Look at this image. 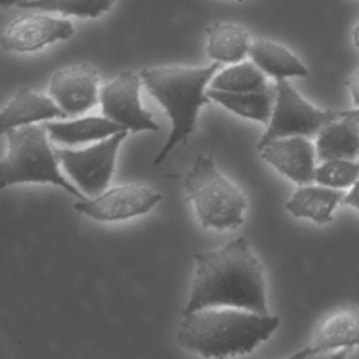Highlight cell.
Masks as SVG:
<instances>
[{
    "label": "cell",
    "instance_id": "603a6c76",
    "mask_svg": "<svg viewBox=\"0 0 359 359\" xmlns=\"http://www.w3.org/2000/svg\"><path fill=\"white\" fill-rule=\"evenodd\" d=\"M359 178V163L351 158H331L316 168L314 181L330 188L352 187Z\"/></svg>",
    "mask_w": 359,
    "mask_h": 359
},
{
    "label": "cell",
    "instance_id": "4fadbf2b",
    "mask_svg": "<svg viewBox=\"0 0 359 359\" xmlns=\"http://www.w3.org/2000/svg\"><path fill=\"white\" fill-rule=\"evenodd\" d=\"M359 345V309L355 306H341L316 325L310 342L293 358L314 356L332 349H351Z\"/></svg>",
    "mask_w": 359,
    "mask_h": 359
},
{
    "label": "cell",
    "instance_id": "9a60e30c",
    "mask_svg": "<svg viewBox=\"0 0 359 359\" xmlns=\"http://www.w3.org/2000/svg\"><path fill=\"white\" fill-rule=\"evenodd\" d=\"M345 194L325 185H299L286 203V209L294 217H304L325 224L332 222V213L342 203Z\"/></svg>",
    "mask_w": 359,
    "mask_h": 359
},
{
    "label": "cell",
    "instance_id": "d6986e66",
    "mask_svg": "<svg viewBox=\"0 0 359 359\" xmlns=\"http://www.w3.org/2000/svg\"><path fill=\"white\" fill-rule=\"evenodd\" d=\"M248 56L265 74L276 80L309 74L307 67L296 55L283 45L265 38L251 41Z\"/></svg>",
    "mask_w": 359,
    "mask_h": 359
},
{
    "label": "cell",
    "instance_id": "ffe728a7",
    "mask_svg": "<svg viewBox=\"0 0 359 359\" xmlns=\"http://www.w3.org/2000/svg\"><path fill=\"white\" fill-rule=\"evenodd\" d=\"M209 98L219 105L230 109L233 114L268 123L275 104V86L271 84L259 91L231 93L222 90H206Z\"/></svg>",
    "mask_w": 359,
    "mask_h": 359
},
{
    "label": "cell",
    "instance_id": "e0dca14e",
    "mask_svg": "<svg viewBox=\"0 0 359 359\" xmlns=\"http://www.w3.org/2000/svg\"><path fill=\"white\" fill-rule=\"evenodd\" d=\"M208 56L220 63L241 62L250 52L251 36L247 28L236 22L216 21L206 27Z\"/></svg>",
    "mask_w": 359,
    "mask_h": 359
},
{
    "label": "cell",
    "instance_id": "484cf974",
    "mask_svg": "<svg viewBox=\"0 0 359 359\" xmlns=\"http://www.w3.org/2000/svg\"><path fill=\"white\" fill-rule=\"evenodd\" d=\"M1 1V7L3 8H8V7H20L21 4L24 3H28V1H32V0H0Z\"/></svg>",
    "mask_w": 359,
    "mask_h": 359
},
{
    "label": "cell",
    "instance_id": "83f0119b",
    "mask_svg": "<svg viewBox=\"0 0 359 359\" xmlns=\"http://www.w3.org/2000/svg\"><path fill=\"white\" fill-rule=\"evenodd\" d=\"M353 115H355V116H356V119L359 121V107H358L356 109H353Z\"/></svg>",
    "mask_w": 359,
    "mask_h": 359
},
{
    "label": "cell",
    "instance_id": "7c38bea8",
    "mask_svg": "<svg viewBox=\"0 0 359 359\" xmlns=\"http://www.w3.org/2000/svg\"><path fill=\"white\" fill-rule=\"evenodd\" d=\"M259 156L297 185L310 184L316 177L314 146L304 136H285L257 144Z\"/></svg>",
    "mask_w": 359,
    "mask_h": 359
},
{
    "label": "cell",
    "instance_id": "4316f807",
    "mask_svg": "<svg viewBox=\"0 0 359 359\" xmlns=\"http://www.w3.org/2000/svg\"><path fill=\"white\" fill-rule=\"evenodd\" d=\"M352 39H353V43L355 46L359 49V22L356 24V27L353 28V32H352Z\"/></svg>",
    "mask_w": 359,
    "mask_h": 359
},
{
    "label": "cell",
    "instance_id": "2e32d148",
    "mask_svg": "<svg viewBox=\"0 0 359 359\" xmlns=\"http://www.w3.org/2000/svg\"><path fill=\"white\" fill-rule=\"evenodd\" d=\"M316 150L321 160L352 158L359 154V121L353 109L318 132Z\"/></svg>",
    "mask_w": 359,
    "mask_h": 359
},
{
    "label": "cell",
    "instance_id": "cb8c5ba5",
    "mask_svg": "<svg viewBox=\"0 0 359 359\" xmlns=\"http://www.w3.org/2000/svg\"><path fill=\"white\" fill-rule=\"evenodd\" d=\"M342 205L346 206H352L359 212V178L356 180V182L352 185V188L349 189L348 194H345L344 199H342Z\"/></svg>",
    "mask_w": 359,
    "mask_h": 359
},
{
    "label": "cell",
    "instance_id": "5b68a950",
    "mask_svg": "<svg viewBox=\"0 0 359 359\" xmlns=\"http://www.w3.org/2000/svg\"><path fill=\"white\" fill-rule=\"evenodd\" d=\"M182 187L203 229L233 230L243 224L247 198L217 170L210 156H196Z\"/></svg>",
    "mask_w": 359,
    "mask_h": 359
},
{
    "label": "cell",
    "instance_id": "8fae6325",
    "mask_svg": "<svg viewBox=\"0 0 359 359\" xmlns=\"http://www.w3.org/2000/svg\"><path fill=\"white\" fill-rule=\"evenodd\" d=\"M100 74L91 63L59 69L50 77L49 95L69 115L88 111L100 101Z\"/></svg>",
    "mask_w": 359,
    "mask_h": 359
},
{
    "label": "cell",
    "instance_id": "ac0fdd59",
    "mask_svg": "<svg viewBox=\"0 0 359 359\" xmlns=\"http://www.w3.org/2000/svg\"><path fill=\"white\" fill-rule=\"evenodd\" d=\"M53 143L74 146L80 143L102 140L121 130H128L122 125L104 116H87L69 122L43 123Z\"/></svg>",
    "mask_w": 359,
    "mask_h": 359
},
{
    "label": "cell",
    "instance_id": "8992f818",
    "mask_svg": "<svg viewBox=\"0 0 359 359\" xmlns=\"http://www.w3.org/2000/svg\"><path fill=\"white\" fill-rule=\"evenodd\" d=\"M349 109H320L304 100L286 80L275 83V104L268 128L258 143L285 136H310L330 122L345 116Z\"/></svg>",
    "mask_w": 359,
    "mask_h": 359
},
{
    "label": "cell",
    "instance_id": "277c9868",
    "mask_svg": "<svg viewBox=\"0 0 359 359\" xmlns=\"http://www.w3.org/2000/svg\"><path fill=\"white\" fill-rule=\"evenodd\" d=\"M7 154L0 163V187L38 182L53 184L79 199L87 196L70 184L59 171V160L50 146V137L45 125L29 123L4 132Z\"/></svg>",
    "mask_w": 359,
    "mask_h": 359
},
{
    "label": "cell",
    "instance_id": "44dd1931",
    "mask_svg": "<svg viewBox=\"0 0 359 359\" xmlns=\"http://www.w3.org/2000/svg\"><path fill=\"white\" fill-rule=\"evenodd\" d=\"M268 86L265 73L254 62H237L215 74L210 81V88L231 93L259 91Z\"/></svg>",
    "mask_w": 359,
    "mask_h": 359
},
{
    "label": "cell",
    "instance_id": "52a82bcc",
    "mask_svg": "<svg viewBox=\"0 0 359 359\" xmlns=\"http://www.w3.org/2000/svg\"><path fill=\"white\" fill-rule=\"evenodd\" d=\"M126 133L121 130L86 149H55L60 165L86 196H97L108 188Z\"/></svg>",
    "mask_w": 359,
    "mask_h": 359
},
{
    "label": "cell",
    "instance_id": "ba28073f",
    "mask_svg": "<svg viewBox=\"0 0 359 359\" xmlns=\"http://www.w3.org/2000/svg\"><path fill=\"white\" fill-rule=\"evenodd\" d=\"M140 73L133 70L119 72L100 91L102 112L107 118L122 125L128 130H160L153 116L140 104Z\"/></svg>",
    "mask_w": 359,
    "mask_h": 359
},
{
    "label": "cell",
    "instance_id": "9c48e42d",
    "mask_svg": "<svg viewBox=\"0 0 359 359\" xmlns=\"http://www.w3.org/2000/svg\"><path fill=\"white\" fill-rule=\"evenodd\" d=\"M161 201V195L140 184H125L105 189L102 194L79 199L74 209L94 220L115 222L144 215Z\"/></svg>",
    "mask_w": 359,
    "mask_h": 359
},
{
    "label": "cell",
    "instance_id": "6da1fadb",
    "mask_svg": "<svg viewBox=\"0 0 359 359\" xmlns=\"http://www.w3.org/2000/svg\"><path fill=\"white\" fill-rule=\"evenodd\" d=\"M191 294L182 310L231 306L269 313L264 268L250 248L247 238L229 241L217 250L195 254Z\"/></svg>",
    "mask_w": 359,
    "mask_h": 359
},
{
    "label": "cell",
    "instance_id": "7402d4cb",
    "mask_svg": "<svg viewBox=\"0 0 359 359\" xmlns=\"http://www.w3.org/2000/svg\"><path fill=\"white\" fill-rule=\"evenodd\" d=\"M116 0H32L20 6V8L59 13L65 17L74 15L80 18H97L109 11Z\"/></svg>",
    "mask_w": 359,
    "mask_h": 359
},
{
    "label": "cell",
    "instance_id": "30bf717a",
    "mask_svg": "<svg viewBox=\"0 0 359 359\" xmlns=\"http://www.w3.org/2000/svg\"><path fill=\"white\" fill-rule=\"evenodd\" d=\"M74 34L73 24L66 18L29 13L13 20L1 35V46L8 52H35L57 41H66Z\"/></svg>",
    "mask_w": 359,
    "mask_h": 359
},
{
    "label": "cell",
    "instance_id": "7a4b0ae2",
    "mask_svg": "<svg viewBox=\"0 0 359 359\" xmlns=\"http://www.w3.org/2000/svg\"><path fill=\"white\" fill-rule=\"evenodd\" d=\"M181 314L178 345L203 358L250 353L269 339L280 323L278 316L231 306H213Z\"/></svg>",
    "mask_w": 359,
    "mask_h": 359
},
{
    "label": "cell",
    "instance_id": "d4e9b609",
    "mask_svg": "<svg viewBox=\"0 0 359 359\" xmlns=\"http://www.w3.org/2000/svg\"><path fill=\"white\" fill-rule=\"evenodd\" d=\"M346 86L351 91L353 104L356 107H359V69L351 74V77L346 80Z\"/></svg>",
    "mask_w": 359,
    "mask_h": 359
},
{
    "label": "cell",
    "instance_id": "3957f363",
    "mask_svg": "<svg viewBox=\"0 0 359 359\" xmlns=\"http://www.w3.org/2000/svg\"><path fill=\"white\" fill-rule=\"evenodd\" d=\"M220 66V62H213L203 67L158 66L139 72L144 87L171 121L170 136L156 156L154 165L160 164L175 144L187 143L195 129L199 109L212 101L205 88Z\"/></svg>",
    "mask_w": 359,
    "mask_h": 359
},
{
    "label": "cell",
    "instance_id": "5bb4252c",
    "mask_svg": "<svg viewBox=\"0 0 359 359\" xmlns=\"http://www.w3.org/2000/svg\"><path fill=\"white\" fill-rule=\"evenodd\" d=\"M69 115L55 102L52 97L21 87L1 109V130L49 121L65 119Z\"/></svg>",
    "mask_w": 359,
    "mask_h": 359
}]
</instances>
